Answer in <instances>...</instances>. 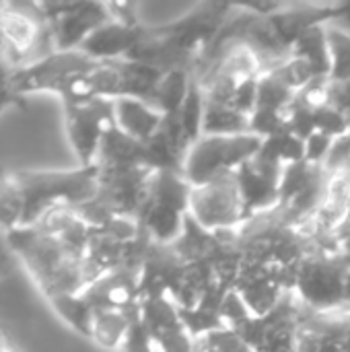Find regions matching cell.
<instances>
[{
    "label": "cell",
    "mask_w": 350,
    "mask_h": 352,
    "mask_svg": "<svg viewBox=\"0 0 350 352\" xmlns=\"http://www.w3.org/2000/svg\"><path fill=\"white\" fill-rule=\"evenodd\" d=\"M4 237L17 262L29 272L45 301L60 295H76L89 287L87 254L74 252L35 225L19 227Z\"/></svg>",
    "instance_id": "cell-1"
},
{
    "label": "cell",
    "mask_w": 350,
    "mask_h": 352,
    "mask_svg": "<svg viewBox=\"0 0 350 352\" xmlns=\"http://www.w3.org/2000/svg\"><path fill=\"white\" fill-rule=\"evenodd\" d=\"M23 192L25 214L23 227L35 225L45 212L58 206L78 208L97 196V165L74 167L64 171L12 169Z\"/></svg>",
    "instance_id": "cell-2"
},
{
    "label": "cell",
    "mask_w": 350,
    "mask_h": 352,
    "mask_svg": "<svg viewBox=\"0 0 350 352\" xmlns=\"http://www.w3.org/2000/svg\"><path fill=\"white\" fill-rule=\"evenodd\" d=\"M99 62L76 52H52L43 60L14 70V91L25 99L33 93H54L62 99V105L85 103L95 97L91 74Z\"/></svg>",
    "instance_id": "cell-3"
},
{
    "label": "cell",
    "mask_w": 350,
    "mask_h": 352,
    "mask_svg": "<svg viewBox=\"0 0 350 352\" xmlns=\"http://www.w3.org/2000/svg\"><path fill=\"white\" fill-rule=\"evenodd\" d=\"M350 258L340 250L314 248L299 266L293 295L299 305L314 314L349 309Z\"/></svg>",
    "instance_id": "cell-4"
},
{
    "label": "cell",
    "mask_w": 350,
    "mask_h": 352,
    "mask_svg": "<svg viewBox=\"0 0 350 352\" xmlns=\"http://www.w3.org/2000/svg\"><path fill=\"white\" fill-rule=\"evenodd\" d=\"M192 186L182 171H155L149 182L144 204L136 217L153 243L173 245L190 217Z\"/></svg>",
    "instance_id": "cell-5"
},
{
    "label": "cell",
    "mask_w": 350,
    "mask_h": 352,
    "mask_svg": "<svg viewBox=\"0 0 350 352\" xmlns=\"http://www.w3.org/2000/svg\"><path fill=\"white\" fill-rule=\"evenodd\" d=\"M54 50L50 23L39 2H4L0 14V56L12 68H27Z\"/></svg>",
    "instance_id": "cell-6"
},
{
    "label": "cell",
    "mask_w": 350,
    "mask_h": 352,
    "mask_svg": "<svg viewBox=\"0 0 350 352\" xmlns=\"http://www.w3.org/2000/svg\"><path fill=\"white\" fill-rule=\"evenodd\" d=\"M262 148V138L248 134H202L186 155L184 177L192 188L235 173Z\"/></svg>",
    "instance_id": "cell-7"
},
{
    "label": "cell",
    "mask_w": 350,
    "mask_h": 352,
    "mask_svg": "<svg viewBox=\"0 0 350 352\" xmlns=\"http://www.w3.org/2000/svg\"><path fill=\"white\" fill-rule=\"evenodd\" d=\"M235 173L192 188L190 219L202 229L210 233H229L241 231L250 223Z\"/></svg>",
    "instance_id": "cell-8"
},
{
    "label": "cell",
    "mask_w": 350,
    "mask_h": 352,
    "mask_svg": "<svg viewBox=\"0 0 350 352\" xmlns=\"http://www.w3.org/2000/svg\"><path fill=\"white\" fill-rule=\"evenodd\" d=\"M301 311L303 307L299 305L295 295H289L272 311L262 316L248 314L231 328L241 334V338L254 349V352H299L297 338Z\"/></svg>",
    "instance_id": "cell-9"
},
{
    "label": "cell",
    "mask_w": 350,
    "mask_h": 352,
    "mask_svg": "<svg viewBox=\"0 0 350 352\" xmlns=\"http://www.w3.org/2000/svg\"><path fill=\"white\" fill-rule=\"evenodd\" d=\"M50 23L54 50L76 52L113 16L107 2H39Z\"/></svg>",
    "instance_id": "cell-10"
},
{
    "label": "cell",
    "mask_w": 350,
    "mask_h": 352,
    "mask_svg": "<svg viewBox=\"0 0 350 352\" xmlns=\"http://www.w3.org/2000/svg\"><path fill=\"white\" fill-rule=\"evenodd\" d=\"M64 124L78 165L91 167L97 163L105 134L116 126L113 101L91 99L85 103H68L64 105Z\"/></svg>",
    "instance_id": "cell-11"
},
{
    "label": "cell",
    "mask_w": 350,
    "mask_h": 352,
    "mask_svg": "<svg viewBox=\"0 0 350 352\" xmlns=\"http://www.w3.org/2000/svg\"><path fill=\"white\" fill-rule=\"evenodd\" d=\"M97 177V196L95 204L107 217H126L136 219L146 192L153 171L144 167H99Z\"/></svg>",
    "instance_id": "cell-12"
},
{
    "label": "cell",
    "mask_w": 350,
    "mask_h": 352,
    "mask_svg": "<svg viewBox=\"0 0 350 352\" xmlns=\"http://www.w3.org/2000/svg\"><path fill=\"white\" fill-rule=\"evenodd\" d=\"M138 320L157 352H196V340L186 328L171 297H142Z\"/></svg>",
    "instance_id": "cell-13"
},
{
    "label": "cell",
    "mask_w": 350,
    "mask_h": 352,
    "mask_svg": "<svg viewBox=\"0 0 350 352\" xmlns=\"http://www.w3.org/2000/svg\"><path fill=\"white\" fill-rule=\"evenodd\" d=\"M281 165L256 155L243 167L237 169V184L245 202L250 221L274 210L278 206V190L283 177Z\"/></svg>",
    "instance_id": "cell-14"
},
{
    "label": "cell",
    "mask_w": 350,
    "mask_h": 352,
    "mask_svg": "<svg viewBox=\"0 0 350 352\" xmlns=\"http://www.w3.org/2000/svg\"><path fill=\"white\" fill-rule=\"evenodd\" d=\"M297 349L299 352H350V309L330 314L303 309Z\"/></svg>",
    "instance_id": "cell-15"
},
{
    "label": "cell",
    "mask_w": 350,
    "mask_h": 352,
    "mask_svg": "<svg viewBox=\"0 0 350 352\" xmlns=\"http://www.w3.org/2000/svg\"><path fill=\"white\" fill-rule=\"evenodd\" d=\"M95 311H138L140 305V270L118 268L105 272L83 291Z\"/></svg>",
    "instance_id": "cell-16"
},
{
    "label": "cell",
    "mask_w": 350,
    "mask_h": 352,
    "mask_svg": "<svg viewBox=\"0 0 350 352\" xmlns=\"http://www.w3.org/2000/svg\"><path fill=\"white\" fill-rule=\"evenodd\" d=\"M142 23L138 25H126L120 21H109L101 29H97L80 47L83 54L97 62H113V60H126L132 52V47L138 41Z\"/></svg>",
    "instance_id": "cell-17"
},
{
    "label": "cell",
    "mask_w": 350,
    "mask_h": 352,
    "mask_svg": "<svg viewBox=\"0 0 350 352\" xmlns=\"http://www.w3.org/2000/svg\"><path fill=\"white\" fill-rule=\"evenodd\" d=\"M113 113L116 126L138 142L151 140L159 132L165 118L155 105L140 99H116Z\"/></svg>",
    "instance_id": "cell-18"
},
{
    "label": "cell",
    "mask_w": 350,
    "mask_h": 352,
    "mask_svg": "<svg viewBox=\"0 0 350 352\" xmlns=\"http://www.w3.org/2000/svg\"><path fill=\"white\" fill-rule=\"evenodd\" d=\"M291 58L303 62L318 80L330 78L332 56H330V41H328V23L318 25L307 33H303L293 45Z\"/></svg>",
    "instance_id": "cell-19"
},
{
    "label": "cell",
    "mask_w": 350,
    "mask_h": 352,
    "mask_svg": "<svg viewBox=\"0 0 350 352\" xmlns=\"http://www.w3.org/2000/svg\"><path fill=\"white\" fill-rule=\"evenodd\" d=\"M138 311L124 314V311H95L93 330H91V342L101 346L107 352H122L130 328L136 320Z\"/></svg>",
    "instance_id": "cell-20"
},
{
    "label": "cell",
    "mask_w": 350,
    "mask_h": 352,
    "mask_svg": "<svg viewBox=\"0 0 350 352\" xmlns=\"http://www.w3.org/2000/svg\"><path fill=\"white\" fill-rule=\"evenodd\" d=\"M25 200L12 169L0 165V235L23 227Z\"/></svg>",
    "instance_id": "cell-21"
},
{
    "label": "cell",
    "mask_w": 350,
    "mask_h": 352,
    "mask_svg": "<svg viewBox=\"0 0 350 352\" xmlns=\"http://www.w3.org/2000/svg\"><path fill=\"white\" fill-rule=\"evenodd\" d=\"M50 307L56 311V316L70 326L76 334L91 338V330H93V320H95V309L91 307V303L85 299L83 293L76 295H60L54 299H47Z\"/></svg>",
    "instance_id": "cell-22"
},
{
    "label": "cell",
    "mask_w": 350,
    "mask_h": 352,
    "mask_svg": "<svg viewBox=\"0 0 350 352\" xmlns=\"http://www.w3.org/2000/svg\"><path fill=\"white\" fill-rule=\"evenodd\" d=\"M192 82H194V76L190 70H171V72L163 74V78L155 91L153 105L163 116L177 113L192 89Z\"/></svg>",
    "instance_id": "cell-23"
},
{
    "label": "cell",
    "mask_w": 350,
    "mask_h": 352,
    "mask_svg": "<svg viewBox=\"0 0 350 352\" xmlns=\"http://www.w3.org/2000/svg\"><path fill=\"white\" fill-rule=\"evenodd\" d=\"M328 41L332 56V82H349L350 80V33L328 25Z\"/></svg>",
    "instance_id": "cell-24"
},
{
    "label": "cell",
    "mask_w": 350,
    "mask_h": 352,
    "mask_svg": "<svg viewBox=\"0 0 350 352\" xmlns=\"http://www.w3.org/2000/svg\"><path fill=\"white\" fill-rule=\"evenodd\" d=\"M196 352H254L241 334L229 326L208 332L196 340Z\"/></svg>",
    "instance_id": "cell-25"
},
{
    "label": "cell",
    "mask_w": 350,
    "mask_h": 352,
    "mask_svg": "<svg viewBox=\"0 0 350 352\" xmlns=\"http://www.w3.org/2000/svg\"><path fill=\"white\" fill-rule=\"evenodd\" d=\"M12 68L0 56V113L10 107H25V99L14 91L12 85Z\"/></svg>",
    "instance_id": "cell-26"
},
{
    "label": "cell",
    "mask_w": 350,
    "mask_h": 352,
    "mask_svg": "<svg viewBox=\"0 0 350 352\" xmlns=\"http://www.w3.org/2000/svg\"><path fill=\"white\" fill-rule=\"evenodd\" d=\"M334 140L336 138L326 136V134H320V132L307 136L303 140V144H305V161L311 163V165H324L326 159H328V155H330V151H332Z\"/></svg>",
    "instance_id": "cell-27"
},
{
    "label": "cell",
    "mask_w": 350,
    "mask_h": 352,
    "mask_svg": "<svg viewBox=\"0 0 350 352\" xmlns=\"http://www.w3.org/2000/svg\"><path fill=\"white\" fill-rule=\"evenodd\" d=\"M330 105L350 118V80L349 82L330 80Z\"/></svg>",
    "instance_id": "cell-28"
},
{
    "label": "cell",
    "mask_w": 350,
    "mask_h": 352,
    "mask_svg": "<svg viewBox=\"0 0 350 352\" xmlns=\"http://www.w3.org/2000/svg\"><path fill=\"white\" fill-rule=\"evenodd\" d=\"M17 264H19V262H17L14 254L10 252V248H8V243H6V237L0 235V280L6 278V276H10V274L14 272Z\"/></svg>",
    "instance_id": "cell-29"
},
{
    "label": "cell",
    "mask_w": 350,
    "mask_h": 352,
    "mask_svg": "<svg viewBox=\"0 0 350 352\" xmlns=\"http://www.w3.org/2000/svg\"><path fill=\"white\" fill-rule=\"evenodd\" d=\"M328 25L338 27V29H342V31L350 33V2H338V6H336V14H334V19H332Z\"/></svg>",
    "instance_id": "cell-30"
},
{
    "label": "cell",
    "mask_w": 350,
    "mask_h": 352,
    "mask_svg": "<svg viewBox=\"0 0 350 352\" xmlns=\"http://www.w3.org/2000/svg\"><path fill=\"white\" fill-rule=\"evenodd\" d=\"M0 352H14L12 346H10V342L6 340V336L2 332H0Z\"/></svg>",
    "instance_id": "cell-31"
},
{
    "label": "cell",
    "mask_w": 350,
    "mask_h": 352,
    "mask_svg": "<svg viewBox=\"0 0 350 352\" xmlns=\"http://www.w3.org/2000/svg\"><path fill=\"white\" fill-rule=\"evenodd\" d=\"M2 4H4V2H0V14H2Z\"/></svg>",
    "instance_id": "cell-32"
},
{
    "label": "cell",
    "mask_w": 350,
    "mask_h": 352,
    "mask_svg": "<svg viewBox=\"0 0 350 352\" xmlns=\"http://www.w3.org/2000/svg\"><path fill=\"white\" fill-rule=\"evenodd\" d=\"M349 134H350V132H349Z\"/></svg>",
    "instance_id": "cell-33"
}]
</instances>
